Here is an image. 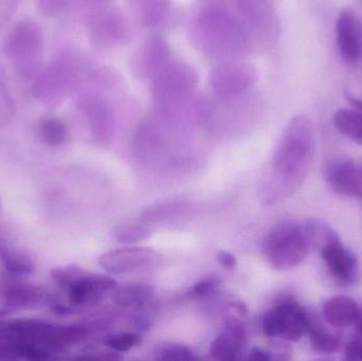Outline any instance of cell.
Instances as JSON below:
<instances>
[{
	"mask_svg": "<svg viewBox=\"0 0 362 361\" xmlns=\"http://www.w3.org/2000/svg\"><path fill=\"white\" fill-rule=\"evenodd\" d=\"M312 139V125L305 116L295 117L288 123L261 182L264 203H278L303 184L310 169Z\"/></svg>",
	"mask_w": 362,
	"mask_h": 361,
	"instance_id": "6da1fadb",
	"label": "cell"
},
{
	"mask_svg": "<svg viewBox=\"0 0 362 361\" xmlns=\"http://www.w3.org/2000/svg\"><path fill=\"white\" fill-rule=\"evenodd\" d=\"M189 36L197 50L219 63L242 59L252 46L242 21L216 6L198 13L192 21Z\"/></svg>",
	"mask_w": 362,
	"mask_h": 361,
	"instance_id": "7a4b0ae2",
	"label": "cell"
},
{
	"mask_svg": "<svg viewBox=\"0 0 362 361\" xmlns=\"http://www.w3.org/2000/svg\"><path fill=\"white\" fill-rule=\"evenodd\" d=\"M198 76L185 61L172 59L152 78L153 99L163 116H175L194 97Z\"/></svg>",
	"mask_w": 362,
	"mask_h": 361,
	"instance_id": "3957f363",
	"label": "cell"
},
{
	"mask_svg": "<svg viewBox=\"0 0 362 361\" xmlns=\"http://www.w3.org/2000/svg\"><path fill=\"white\" fill-rule=\"evenodd\" d=\"M42 33L31 19H21L13 25L4 40V52L15 71L25 78H34L42 68Z\"/></svg>",
	"mask_w": 362,
	"mask_h": 361,
	"instance_id": "277c9868",
	"label": "cell"
},
{
	"mask_svg": "<svg viewBox=\"0 0 362 361\" xmlns=\"http://www.w3.org/2000/svg\"><path fill=\"white\" fill-rule=\"evenodd\" d=\"M310 247L312 244L303 226L286 222L274 227L268 233L263 251L274 269L288 271L303 262Z\"/></svg>",
	"mask_w": 362,
	"mask_h": 361,
	"instance_id": "5b68a950",
	"label": "cell"
},
{
	"mask_svg": "<svg viewBox=\"0 0 362 361\" xmlns=\"http://www.w3.org/2000/svg\"><path fill=\"white\" fill-rule=\"evenodd\" d=\"M38 73L33 93L36 99L47 105H57L63 102L80 82V68L71 57L55 59Z\"/></svg>",
	"mask_w": 362,
	"mask_h": 361,
	"instance_id": "8992f818",
	"label": "cell"
},
{
	"mask_svg": "<svg viewBox=\"0 0 362 361\" xmlns=\"http://www.w3.org/2000/svg\"><path fill=\"white\" fill-rule=\"evenodd\" d=\"M257 80L255 68L236 59L219 63L211 72L209 83L217 100L228 101L250 93Z\"/></svg>",
	"mask_w": 362,
	"mask_h": 361,
	"instance_id": "52a82bcc",
	"label": "cell"
},
{
	"mask_svg": "<svg viewBox=\"0 0 362 361\" xmlns=\"http://www.w3.org/2000/svg\"><path fill=\"white\" fill-rule=\"evenodd\" d=\"M308 314L293 301H286L266 314L263 332L267 337L299 341L308 332Z\"/></svg>",
	"mask_w": 362,
	"mask_h": 361,
	"instance_id": "ba28073f",
	"label": "cell"
},
{
	"mask_svg": "<svg viewBox=\"0 0 362 361\" xmlns=\"http://www.w3.org/2000/svg\"><path fill=\"white\" fill-rule=\"evenodd\" d=\"M234 4L252 44L267 45L276 29L272 0H234Z\"/></svg>",
	"mask_w": 362,
	"mask_h": 361,
	"instance_id": "9c48e42d",
	"label": "cell"
},
{
	"mask_svg": "<svg viewBox=\"0 0 362 361\" xmlns=\"http://www.w3.org/2000/svg\"><path fill=\"white\" fill-rule=\"evenodd\" d=\"M89 36L97 48H116L129 40V23L118 10L101 8L89 20Z\"/></svg>",
	"mask_w": 362,
	"mask_h": 361,
	"instance_id": "30bf717a",
	"label": "cell"
},
{
	"mask_svg": "<svg viewBox=\"0 0 362 361\" xmlns=\"http://www.w3.org/2000/svg\"><path fill=\"white\" fill-rule=\"evenodd\" d=\"M160 260V254L155 250L132 247L112 250L102 254L99 258V264L108 273L121 275L154 267Z\"/></svg>",
	"mask_w": 362,
	"mask_h": 361,
	"instance_id": "8fae6325",
	"label": "cell"
},
{
	"mask_svg": "<svg viewBox=\"0 0 362 361\" xmlns=\"http://www.w3.org/2000/svg\"><path fill=\"white\" fill-rule=\"evenodd\" d=\"M318 245L320 246L321 256L334 277L344 284L354 281L356 259L344 247L339 237L331 228L327 229Z\"/></svg>",
	"mask_w": 362,
	"mask_h": 361,
	"instance_id": "7c38bea8",
	"label": "cell"
},
{
	"mask_svg": "<svg viewBox=\"0 0 362 361\" xmlns=\"http://www.w3.org/2000/svg\"><path fill=\"white\" fill-rule=\"evenodd\" d=\"M336 37L340 54L346 63L362 61V21L351 8L340 12L336 23Z\"/></svg>",
	"mask_w": 362,
	"mask_h": 361,
	"instance_id": "4fadbf2b",
	"label": "cell"
},
{
	"mask_svg": "<svg viewBox=\"0 0 362 361\" xmlns=\"http://www.w3.org/2000/svg\"><path fill=\"white\" fill-rule=\"evenodd\" d=\"M68 299L74 305L99 300L106 292H112L117 288V282L107 276H85L80 269L74 268L69 282L66 284Z\"/></svg>",
	"mask_w": 362,
	"mask_h": 361,
	"instance_id": "5bb4252c",
	"label": "cell"
},
{
	"mask_svg": "<svg viewBox=\"0 0 362 361\" xmlns=\"http://www.w3.org/2000/svg\"><path fill=\"white\" fill-rule=\"evenodd\" d=\"M78 110L95 139L104 141L110 137L114 129V112L103 97L85 93L78 100Z\"/></svg>",
	"mask_w": 362,
	"mask_h": 361,
	"instance_id": "9a60e30c",
	"label": "cell"
},
{
	"mask_svg": "<svg viewBox=\"0 0 362 361\" xmlns=\"http://www.w3.org/2000/svg\"><path fill=\"white\" fill-rule=\"evenodd\" d=\"M172 57L171 48L165 38L159 35L148 38L136 53L133 69L139 78H154L155 74L167 65Z\"/></svg>",
	"mask_w": 362,
	"mask_h": 361,
	"instance_id": "2e32d148",
	"label": "cell"
},
{
	"mask_svg": "<svg viewBox=\"0 0 362 361\" xmlns=\"http://www.w3.org/2000/svg\"><path fill=\"white\" fill-rule=\"evenodd\" d=\"M329 188L344 196L362 197V167L351 160L329 163L325 171Z\"/></svg>",
	"mask_w": 362,
	"mask_h": 361,
	"instance_id": "e0dca14e",
	"label": "cell"
},
{
	"mask_svg": "<svg viewBox=\"0 0 362 361\" xmlns=\"http://www.w3.org/2000/svg\"><path fill=\"white\" fill-rule=\"evenodd\" d=\"M246 343V329L238 318L226 320L221 332L212 341L210 353L217 360H234L238 358Z\"/></svg>",
	"mask_w": 362,
	"mask_h": 361,
	"instance_id": "ac0fdd59",
	"label": "cell"
},
{
	"mask_svg": "<svg viewBox=\"0 0 362 361\" xmlns=\"http://www.w3.org/2000/svg\"><path fill=\"white\" fill-rule=\"evenodd\" d=\"M361 307L356 301L346 295H337L327 299L323 304V316L329 326L344 329L354 326Z\"/></svg>",
	"mask_w": 362,
	"mask_h": 361,
	"instance_id": "d6986e66",
	"label": "cell"
},
{
	"mask_svg": "<svg viewBox=\"0 0 362 361\" xmlns=\"http://www.w3.org/2000/svg\"><path fill=\"white\" fill-rule=\"evenodd\" d=\"M40 290L32 284L23 283L17 280H0V302L6 307H25L38 301Z\"/></svg>",
	"mask_w": 362,
	"mask_h": 361,
	"instance_id": "ffe728a7",
	"label": "cell"
},
{
	"mask_svg": "<svg viewBox=\"0 0 362 361\" xmlns=\"http://www.w3.org/2000/svg\"><path fill=\"white\" fill-rule=\"evenodd\" d=\"M136 19L146 28L163 25L169 15L171 0H129Z\"/></svg>",
	"mask_w": 362,
	"mask_h": 361,
	"instance_id": "44dd1931",
	"label": "cell"
},
{
	"mask_svg": "<svg viewBox=\"0 0 362 361\" xmlns=\"http://www.w3.org/2000/svg\"><path fill=\"white\" fill-rule=\"evenodd\" d=\"M112 292V301L123 309H142L153 300L155 294L152 286L141 283L117 286Z\"/></svg>",
	"mask_w": 362,
	"mask_h": 361,
	"instance_id": "7402d4cb",
	"label": "cell"
},
{
	"mask_svg": "<svg viewBox=\"0 0 362 361\" xmlns=\"http://www.w3.org/2000/svg\"><path fill=\"white\" fill-rule=\"evenodd\" d=\"M0 260L12 275H29L35 268L33 259L15 246L0 239Z\"/></svg>",
	"mask_w": 362,
	"mask_h": 361,
	"instance_id": "603a6c76",
	"label": "cell"
},
{
	"mask_svg": "<svg viewBox=\"0 0 362 361\" xmlns=\"http://www.w3.org/2000/svg\"><path fill=\"white\" fill-rule=\"evenodd\" d=\"M313 350L319 354H334L340 349L339 337L327 332L308 315V332Z\"/></svg>",
	"mask_w": 362,
	"mask_h": 361,
	"instance_id": "cb8c5ba5",
	"label": "cell"
},
{
	"mask_svg": "<svg viewBox=\"0 0 362 361\" xmlns=\"http://www.w3.org/2000/svg\"><path fill=\"white\" fill-rule=\"evenodd\" d=\"M334 124L342 135L352 138L362 146V112L341 108L334 117Z\"/></svg>",
	"mask_w": 362,
	"mask_h": 361,
	"instance_id": "d4e9b609",
	"label": "cell"
},
{
	"mask_svg": "<svg viewBox=\"0 0 362 361\" xmlns=\"http://www.w3.org/2000/svg\"><path fill=\"white\" fill-rule=\"evenodd\" d=\"M37 136L42 143L57 148L67 140L68 129L61 119L47 118L38 124Z\"/></svg>",
	"mask_w": 362,
	"mask_h": 361,
	"instance_id": "484cf974",
	"label": "cell"
},
{
	"mask_svg": "<svg viewBox=\"0 0 362 361\" xmlns=\"http://www.w3.org/2000/svg\"><path fill=\"white\" fill-rule=\"evenodd\" d=\"M15 102L12 95L8 93L6 86L4 72L0 66V129L8 126L15 118Z\"/></svg>",
	"mask_w": 362,
	"mask_h": 361,
	"instance_id": "4316f807",
	"label": "cell"
},
{
	"mask_svg": "<svg viewBox=\"0 0 362 361\" xmlns=\"http://www.w3.org/2000/svg\"><path fill=\"white\" fill-rule=\"evenodd\" d=\"M155 357L159 360L181 361L196 360L189 348L180 343H163L155 348Z\"/></svg>",
	"mask_w": 362,
	"mask_h": 361,
	"instance_id": "83f0119b",
	"label": "cell"
},
{
	"mask_svg": "<svg viewBox=\"0 0 362 361\" xmlns=\"http://www.w3.org/2000/svg\"><path fill=\"white\" fill-rule=\"evenodd\" d=\"M151 230L148 226L141 224L121 225L115 229V239L123 244L136 243L150 237Z\"/></svg>",
	"mask_w": 362,
	"mask_h": 361,
	"instance_id": "f1b7e54d",
	"label": "cell"
},
{
	"mask_svg": "<svg viewBox=\"0 0 362 361\" xmlns=\"http://www.w3.org/2000/svg\"><path fill=\"white\" fill-rule=\"evenodd\" d=\"M40 12L47 16L63 17L74 10L81 0H35Z\"/></svg>",
	"mask_w": 362,
	"mask_h": 361,
	"instance_id": "f546056e",
	"label": "cell"
},
{
	"mask_svg": "<svg viewBox=\"0 0 362 361\" xmlns=\"http://www.w3.org/2000/svg\"><path fill=\"white\" fill-rule=\"evenodd\" d=\"M141 343V337L134 333H123V334L114 335L104 341V345L115 352H127L133 348L137 347Z\"/></svg>",
	"mask_w": 362,
	"mask_h": 361,
	"instance_id": "4dcf8cb0",
	"label": "cell"
},
{
	"mask_svg": "<svg viewBox=\"0 0 362 361\" xmlns=\"http://www.w3.org/2000/svg\"><path fill=\"white\" fill-rule=\"evenodd\" d=\"M218 285V280L214 279V278H209V279L202 280V281L195 284L189 290V295L194 297H204L216 290Z\"/></svg>",
	"mask_w": 362,
	"mask_h": 361,
	"instance_id": "1f68e13d",
	"label": "cell"
},
{
	"mask_svg": "<svg viewBox=\"0 0 362 361\" xmlns=\"http://www.w3.org/2000/svg\"><path fill=\"white\" fill-rule=\"evenodd\" d=\"M344 358L351 361H362V341L356 338L346 345Z\"/></svg>",
	"mask_w": 362,
	"mask_h": 361,
	"instance_id": "d6a6232c",
	"label": "cell"
},
{
	"mask_svg": "<svg viewBox=\"0 0 362 361\" xmlns=\"http://www.w3.org/2000/svg\"><path fill=\"white\" fill-rule=\"evenodd\" d=\"M216 259L221 263V266L225 267L227 271H232L236 266L235 256L230 252L219 251L216 254Z\"/></svg>",
	"mask_w": 362,
	"mask_h": 361,
	"instance_id": "836d02e7",
	"label": "cell"
},
{
	"mask_svg": "<svg viewBox=\"0 0 362 361\" xmlns=\"http://www.w3.org/2000/svg\"><path fill=\"white\" fill-rule=\"evenodd\" d=\"M272 355L269 352L265 351V350L259 349V348H255L249 352L248 360H272Z\"/></svg>",
	"mask_w": 362,
	"mask_h": 361,
	"instance_id": "e575fe53",
	"label": "cell"
},
{
	"mask_svg": "<svg viewBox=\"0 0 362 361\" xmlns=\"http://www.w3.org/2000/svg\"><path fill=\"white\" fill-rule=\"evenodd\" d=\"M110 1H112V0H81V2H84L85 4L91 6V8H95V10H101V8H107Z\"/></svg>",
	"mask_w": 362,
	"mask_h": 361,
	"instance_id": "d590c367",
	"label": "cell"
},
{
	"mask_svg": "<svg viewBox=\"0 0 362 361\" xmlns=\"http://www.w3.org/2000/svg\"><path fill=\"white\" fill-rule=\"evenodd\" d=\"M354 326L355 333H356L357 338L362 341V309H361V311H359L358 318H357L356 321H355Z\"/></svg>",
	"mask_w": 362,
	"mask_h": 361,
	"instance_id": "8d00e7d4",
	"label": "cell"
},
{
	"mask_svg": "<svg viewBox=\"0 0 362 361\" xmlns=\"http://www.w3.org/2000/svg\"><path fill=\"white\" fill-rule=\"evenodd\" d=\"M346 99H348V101L350 102L351 105L354 107V110L362 112V100L358 99V97H352V95H348Z\"/></svg>",
	"mask_w": 362,
	"mask_h": 361,
	"instance_id": "74e56055",
	"label": "cell"
},
{
	"mask_svg": "<svg viewBox=\"0 0 362 361\" xmlns=\"http://www.w3.org/2000/svg\"><path fill=\"white\" fill-rule=\"evenodd\" d=\"M4 315H6V312L4 309H0V317H4Z\"/></svg>",
	"mask_w": 362,
	"mask_h": 361,
	"instance_id": "f35d334b",
	"label": "cell"
},
{
	"mask_svg": "<svg viewBox=\"0 0 362 361\" xmlns=\"http://www.w3.org/2000/svg\"><path fill=\"white\" fill-rule=\"evenodd\" d=\"M0 210H1V199H0Z\"/></svg>",
	"mask_w": 362,
	"mask_h": 361,
	"instance_id": "ab89813d",
	"label": "cell"
}]
</instances>
